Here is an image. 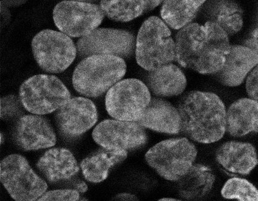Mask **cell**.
<instances>
[{
    "label": "cell",
    "mask_w": 258,
    "mask_h": 201,
    "mask_svg": "<svg viewBox=\"0 0 258 201\" xmlns=\"http://www.w3.org/2000/svg\"><path fill=\"white\" fill-rule=\"evenodd\" d=\"M176 60L183 68L202 74H215L223 67L231 45L229 36L218 25L190 24L175 38Z\"/></svg>",
    "instance_id": "6da1fadb"
},
{
    "label": "cell",
    "mask_w": 258,
    "mask_h": 201,
    "mask_svg": "<svg viewBox=\"0 0 258 201\" xmlns=\"http://www.w3.org/2000/svg\"><path fill=\"white\" fill-rule=\"evenodd\" d=\"M177 109L181 132L194 142L210 144L219 141L226 132V106L215 93L199 91L186 93Z\"/></svg>",
    "instance_id": "7a4b0ae2"
},
{
    "label": "cell",
    "mask_w": 258,
    "mask_h": 201,
    "mask_svg": "<svg viewBox=\"0 0 258 201\" xmlns=\"http://www.w3.org/2000/svg\"><path fill=\"white\" fill-rule=\"evenodd\" d=\"M127 70L121 57L94 55L77 65L73 76L74 89L81 95L96 98L102 95L125 76Z\"/></svg>",
    "instance_id": "3957f363"
},
{
    "label": "cell",
    "mask_w": 258,
    "mask_h": 201,
    "mask_svg": "<svg viewBox=\"0 0 258 201\" xmlns=\"http://www.w3.org/2000/svg\"><path fill=\"white\" fill-rule=\"evenodd\" d=\"M136 56L139 65L148 72L176 60L171 30L161 19L152 16L143 23L137 37Z\"/></svg>",
    "instance_id": "277c9868"
},
{
    "label": "cell",
    "mask_w": 258,
    "mask_h": 201,
    "mask_svg": "<svg viewBox=\"0 0 258 201\" xmlns=\"http://www.w3.org/2000/svg\"><path fill=\"white\" fill-rule=\"evenodd\" d=\"M196 146L186 138L164 140L145 154L148 166L164 180L178 181L194 166L197 157Z\"/></svg>",
    "instance_id": "5b68a950"
},
{
    "label": "cell",
    "mask_w": 258,
    "mask_h": 201,
    "mask_svg": "<svg viewBox=\"0 0 258 201\" xmlns=\"http://www.w3.org/2000/svg\"><path fill=\"white\" fill-rule=\"evenodd\" d=\"M71 99V93L56 76H34L23 82L19 100L27 111L45 115L57 111Z\"/></svg>",
    "instance_id": "8992f818"
},
{
    "label": "cell",
    "mask_w": 258,
    "mask_h": 201,
    "mask_svg": "<svg viewBox=\"0 0 258 201\" xmlns=\"http://www.w3.org/2000/svg\"><path fill=\"white\" fill-rule=\"evenodd\" d=\"M0 180L15 201H35L46 192L48 184L23 156L10 154L0 164Z\"/></svg>",
    "instance_id": "52a82bcc"
},
{
    "label": "cell",
    "mask_w": 258,
    "mask_h": 201,
    "mask_svg": "<svg viewBox=\"0 0 258 201\" xmlns=\"http://www.w3.org/2000/svg\"><path fill=\"white\" fill-rule=\"evenodd\" d=\"M147 85L139 80H123L106 93L107 112L114 119L137 122L152 100Z\"/></svg>",
    "instance_id": "ba28073f"
},
{
    "label": "cell",
    "mask_w": 258,
    "mask_h": 201,
    "mask_svg": "<svg viewBox=\"0 0 258 201\" xmlns=\"http://www.w3.org/2000/svg\"><path fill=\"white\" fill-rule=\"evenodd\" d=\"M32 48L34 58L43 71L60 73L76 59L77 48L71 38L62 32L46 29L33 38Z\"/></svg>",
    "instance_id": "9c48e42d"
},
{
    "label": "cell",
    "mask_w": 258,
    "mask_h": 201,
    "mask_svg": "<svg viewBox=\"0 0 258 201\" xmlns=\"http://www.w3.org/2000/svg\"><path fill=\"white\" fill-rule=\"evenodd\" d=\"M104 16L100 7L84 2H61L53 10L56 26L63 34L73 37L90 34L102 23Z\"/></svg>",
    "instance_id": "30bf717a"
},
{
    "label": "cell",
    "mask_w": 258,
    "mask_h": 201,
    "mask_svg": "<svg viewBox=\"0 0 258 201\" xmlns=\"http://www.w3.org/2000/svg\"><path fill=\"white\" fill-rule=\"evenodd\" d=\"M135 38L130 32L114 29H98L84 36L77 43L79 56L109 55L126 57L133 53Z\"/></svg>",
    "instance_id": "8fae6325"
},
{
    "label": "cell",
    "mask_w": 258,
    "mask_h": 201,
    "mask_svg": "<svg viewBox=\"0 0 258 201\" xmlns=\"http://www.w3.org/2000/svg\"><path fill=\"white\" fill-rule=\"evenodd\" d=\"M92 137L101 148L127 152L144 147L148 142L146 131L138 123L116 119L99 123L92 132Z\"/></svg>",
    "instance_id": "7c38bea8"
},
{
    "label": "cell",
    "mask_w": 258,
    "mask_h": 201,
    "mask_svg": "<svg viewBox=\"0 0 258 201\" xmlns=\"http://www.w3.org/2000/svg\"><path fill=\"white\" fill-rule=\"evenodd\" d=\"M55 120L59 130L64 136L78 137L89 130L97 122V107L89 99L71 98L57 110Z\"/></svg>",
    "instance_id": "4fadbf2b"
},
{
    "label": "cell",
    "mask_w": 258,
    "mask_h": 201,
    "mask_svg": "<svg viewBox=\"0 0 258 201\" xmlns=\"http://www.w3.org/2000/svg\"><path fill=\"white\" fill-rule=\"evenodd\" d=\"M14 137L18 147L26 151L53 147L57 141L50 123L37 115H27L19 118Z\"/></svg>",
    "instance_id": "5bb4252c"
},
{
    "label": "cell",
    "mask_w": 258,
    "mask_h": 201,
    "mask_svg": "<svg viewBox=\"0 0 258 201\" xmlns=\"http://www.w3.org/2000/svg\"><path fill=\"white\" fill-rule=\"evenodd\" d=\"M216 159L224 171L235 175H248L258 164L256 149L248 143H225L217 150Z\"/></svg>",
    "instance_id": "9a60e30c"
},
{
    "label": "cell",
    "mask_w": 258,
    "mask_h": 201,
    "mask_svg": "<svg viewBox=\"0 0 258 201\" xmlns=\"http://www.w3.org/2000/svg\"><path fill=\"white\" fill-rule=\"evenodd\" d=\"M142 127L159 133L175 135L181 132L179 112L171 103L152 98L142 116L136 122Z\"/></svg>",
    "instance_id": "2e32d148"
},
{
    "label": "cell",
    "mask_w": 258,
    "mask_h": 201,
    "mask_svg": "<svg viewBox=\"0 0 258 201\" xmlns=\"http://www.w3.org/2000/svg\"><path fill=\"white\" fill-rule=\"evenodd\" d=\"M257 65V53L245 46H231L223 67L215 75L222 84L237 87L242 84L249 72Z\"/></svg>",
    "instance_id": "e0dca14e"
},
{
    "label": "cell",
    "mask_w": 258,
    "mask_h": 201,
    "mask_svg": "<svg viewBox=\"0 0 258 201\" xmlns=\"http://www.w3.org/2000/svg\"><path fill=\"white\" fill-rule=\"evenodd\" d=\"M38 170L50 183L70 180L80 170L78 162L71 151L64 148L46 151L37 163Z\"/></svg>",
    "instance_id": "ac0fdd59"
},
{
    "label": "cell",
    "mask_w": 258,
    "mask_h": 201,
    "mask_svg": "<svg viewBox=\"0 0 258 201\" xmlns=\"http://www.w3.org/2000/svg\"><path fill=\"white\" fill-rule=\"evenodd\" d=\"M226 132L234 137L258 133V101L241 98L232 103L226 112Z\"/></svg>",
    "instance_id": "d6986e66"
},
{
    "label": "cell",
    "mask_w": 258,
    "mask_h": 201,
    "mask_svg": "<svg viewBox=\"0 0 258 201\" xmlns=\"http://www.w3.org/2000/svg\"><path fill=\"white\" fill-rule=\"evenodd\" d=\"M128 152L123 150L101 148L82 160L80 167L85 179L99 183L105 181L111 168L124 161Z\"/></svg>",
    "instance_id": "ffe728a7"
},
{
    "label": "cell",
    "mask_w": 258,
    "mask_h": 201,
    "mask_svg": "<svg viewBox=\"0 0 258 201\" xmlns=\"http://www.w3.org/2000/svg\"><path fill=\"white\" fill-rule=\"evenodd\" d=\"M147 84L150 92L158 97H173L184 92L186 79L182 70L171 63L148 72Z\"/></svg>",
    "instance_id": "44dd1931"
},
{
    "label": "cell",
    "mask_w": 258,
    "mask_h": 201,
    "mask_svg": "<svg viewBox=\"0 0 258 201\" xmlns=\"http://www.w3.org/2000/svg\"><path fill=\"white\" fill-rule=\"evenodd\" d=\"M215 180V175L211 168L203 164H194L177 181L178 191L185 199H199L209 193Z\"/></svg>",
    "instance_id": "7402d4cb"
},
{
    "label": "cell",
    "mask_w": 258,
    "mask_h": 201,
    "mask_svg": "<svg viewBox=\"0 0 258 201\" xmlns=\"http://www.w3.org/2000/svg\"><path fill=\"white\" fill-rule=\"evenodd\" d=\"M205 9L208 21L218 25L228 36L237 34L242 28L243 12L235 2H210L208 3Z\"/></svg>",
    "instance_id": "603a6c76"
},
{
    "label": "cell",
    "mask_w": 258,
    "mask_h": 201,
    "mask_svg": "<svg viewBox=\"0 0 258 201\" xmlns=\"http://www.w3.org/2000/svg\"><path fill=\"white\" fill-rule=\"evenodd\" d=\"M205 1H165L161 16L167 26L173 29H182L196 17Z\"/></svg>",
    "instance_id": "cb8c5ba5"
},
{
    "label": "cell",
    "mask_w": 258,
    "mask_h": 201,
    "mask_svg": "<svg viewBox=\"0 0 258 201\" xmlns=\"http://www.w3.org/2000/svg\"><path fill=\"white\" fill-rule=\"evenodd\" d=\"M148 1H101L105 15L115 21L128 22L147 12Z\"/></svg>",
    "instance_id": "d4e9b609"
},
{
    "label": "cell",
    "mask_w": 258,
    "mask_h": 201,
    "mask_svg": "<svg viewBox=\"0 0 258 201\" xmlns=\"http://www.w3.org/2000/svg\"><path fill=\"white\" fill-rule=\"evenodd\" d=\"M225 199L237 201H258V189L246 179L234 177L228 180L221 189Z\"/></svg>",
    "instance_id": "484cf974"
},
{
    "label": "cell",
    "mask_w": 258,
    "mask_h": 201,
    "mask_svg": "<svg viewBox=\"0 0 258 201\" xmlns=\"http://www.w3.org/2000/svg\"><path fill=\"white\" fill-rule=\"evenodd\" d=\"M80 193L76 189H63L46 191L35 201H79Z\"/></svg>",
    "instance_id": "4316f807"
},
{
    "label": "cell",
    "mask_w": 258,
    "mask_h": 201,
    "mask_svg": "<svg viewBox=\"0 0 258 201\" xmlns=\"http://www.w3.org/2000/svg\"><path fill=\"white\" fill-rule=\"evenodd\" d=\"M20 103L15 96H8L1 99V118L8 119L17 115L21 109Z\"/></svg>",
    "instance_id": "83f0119b"
},
{
    "label": "cell",
    "mask_w": 258,
    "mask_h": 201,
    "mask_svg": "<svg viewBox=\"0 0 258 201\" xmlns=\"http://www.w3.org/2000/svg\"><path fill=\"white\" fill-rule=\"evenodd\" d=\"M246 90L249 97L258 101V65L247 79Z\"/></svg>",
    "instance_id": "f1b7e54d"
},
{
    "label": "cell",
    "mask_w": 258,
    "mask_h": 201,
    "mask_svg": "<svg viewBox=\"0 0 258 201\" xmlns=\"http://www.w3.org/2000/svg\"><path fill=\"white\" fill-rule=\"evenodd\" d=\"M110 201H140L138 197L135 194L128 192H122L115 195L111 198Z\"/></svg>",
    "instance_id": "f546056e"
},
{
    "label": "cell",
    "mask_w": 258,
    "mask_h": 201,
    "mask_svg": "<svg viewBox=\"0 0 258 201\" xmlns=\"http://www.w3.org/2000/svg\"><path fill=\"white\" fill-rule=\"evenodd\" d=\"M245 46L258 54V39L250 38L245 42Z\"/></svg>",
    "instance_id": "4dcf8cb0"
},
{
    "label": "cell",
    "mask_w": 258,
    "mask_h": 201,
    "mask_svg": "<svg viewBox=\"0 0 258 201\" xmlns=\"http://www.w3.org/2000/svg\"><path fill=\"white\" fill-rule=\"evenodd\" d=\"M74 189L77 190L80 193V192H86L88 189V186L87 184L84 182V181H80V182L76 184V189Z\"/></svg>",
    "instance_id": "1f68e13d"
},
{
    "label": "cell",
    "mask_w": 258,
    "mask_h": 201,
    "mask_svg": "<svg viewBox=\"0 0 258 201\" xmlns=\"http://www.w3.org/2000/svg\"><path fill=\"white\" fill-rule=\"evenodd\" d=\"M157 201H184L180 199H175L172 197H163L158 199Z\"/></svg>",
    "instance_id": "d6a6232c"
},
{
    "label": "cell",
    "mask_w": 258,
    "mask_h": 201,
    "mask_svg": "<svg viewBox=\"0 0 258 201\" xmlns=\"http://www.w3.org/2000/svg\"><path fill=\"white\" fill-rule=\"evenodd\" d=\"M251 37L258 39V28L255 29L253 32L252 33Z\"/></svg>",
    "instance_id": "836d02e7"
},
{
    "label": "cell",
    "mask_w": 258,
    "mask_h": 201,
    "mask_svg": "<svg viewBox=\"0 0 258 201\" xmlns=\"http://www.w3.org/2000/svg\"><path fill=\"white\" fill-rule=\"evenodd\" d=\"M4 142V135L3 133H1V144H3Z\"/></svg>",
    "instance_id": "e575fe53"
},
{
    "label": "cell",
    "mask_w": 258,
    "mask_h": 201,
    "mask_svg": "<svg viewBox=\"0 0 258 201\" xmlns=\"http://www.w3.org/2000/svg\"><path fill=\"white\" fill-rule=\"evenodd\" d=\"M79 201H87L86 198H82V199H80Z\"/></svg>",
    "instance_id": "d590c367"
}]
</instances>
